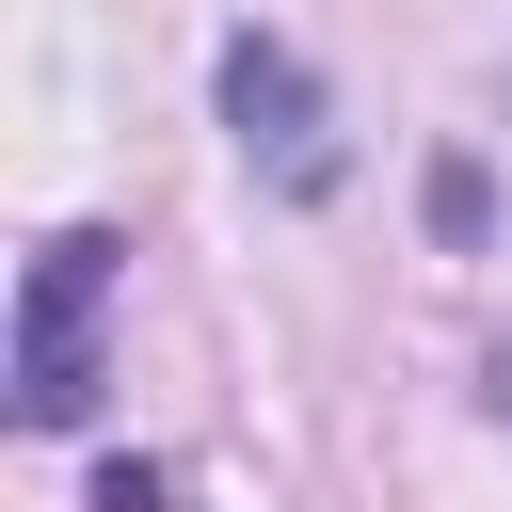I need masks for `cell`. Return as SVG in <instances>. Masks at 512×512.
Here are the masks:
<instances>
[{
	"mask_svg": "<svg viewBox=\"0 0 512 512\" xmlns=\"http://www.w3.org/2000/svg\"><path fill=\"white\" fill-rule=\"evenodd\" d=\"M96 288H112V240L96 224H64L32 256V288H16V416L32 432H80L96 416Z\"/></svg>",
	"mask_w": 512,
	"mask_h": 512,
	"instance_id": "obj_1",
	"label": "cell"
},
{
	"mask_svg": "<svg viewBox=\"0 0 512 512\" xmlns=\"http://www.w3.org/2000/svg\"><path fill=\"white\" fill-rule=\"evenodd\" d=\"M224 128H240V160H272V192H304V208L352 176V160H336V112H320V80H304L272 32H240V48H224Z\"/></svg>",
	"mask_w": 512,
	"mask_h": 512,
	"instance_id": "obj_2",
	"label": "cell"
},
{
	"mask_svg": "<svg viewBox=\"0 0 512 512\" xmlns=\"http://www.w3.org/2000/svg\"><path fill=\"white\" fill-rule=\"evenodd\" d=\"M96 512H176V480H160V464H112V480H96Z\"/></svg>",
	"mask_w": 512,
	"mask_h": 512,
	"instance_id": "obj_3",
	"label": "cell"
}]
</instances>
